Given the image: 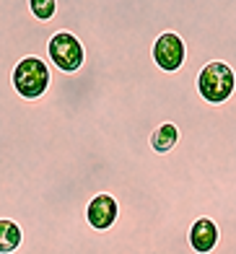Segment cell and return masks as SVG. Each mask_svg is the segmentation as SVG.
I'll list each match as a JSON object with an SVG mask.
<instances>
[{"label":"cell","instance_id":"6da1fadb","mask_svg":"<svg viewBox=\"0 0 236 254\" xmlns=\"http://www.w3.org/2000/svg\"><path fill=\"white\" fill-rule=\"evenodd\" d=\"M205 192L190 182H176L163 187L148 205L146 218V254H197L187 231L192 221L205 215ZM213 221L218 226V247L208 254H236V190L226 192L216 205ZM16 254V252H10ZM55 254H120L107 247H65Z\"/></svg>","mask_w":236,"mask_h":254},{"label":"cell","instance_id":"7a4b0ae2","mask_svg":"<svg viewBox=\"0 0 236 254\" xmlns=\"http://www.w3.org/2000/svg\"><path fill=\"white\" fill-rule=\"evenodd\" d=\"M47 44L50 39H44L34 52H29L26 57H21L13 67V88L21 99L34 101L47 94L50 88V60H47Z\"/></svg>","mask_w":236,"mask_h":254},{"label":"cell","instance_id":"3957f363","mask_svg":"<svg viewBox=\"0 0 236 254\" xmlns=\"http://www.w3.org/2000/svg\"><path fill=\"white\" fill-rule=\"evenodd\" d=\"M229 16V10H226ZM226 31V26H223ZM221 50H223V42H221ZM236 91V73L234 67L226 60H210L203 70L197 73V94L203 96V101L208 104H223L234 96Z\"/></svg>","mask_w":236,"mask_h":254},{"label":"cell","instance_id":"277c9868","mask_svg":"<svg viewBox=\"0 0 236 254\" xmlns=\"http://www.w3.org/2000/svg\"><path fill=\"white\" fill-rule=\"evenodd\" d=\"M47 60L63 73H78L83 67V60H86L83 44H80V39L73 31L60 29L50 39V44H47Z\"/></svg>","mask_w":236,"mask_h":254},{"label":"cell","instance_id":"5b68a950","mask_svg":"<svg viewBox=\"0 0 236 254\" xmlns=\"http://www.w3.org/2000/svg\"><path fill=\"white\" fill-rule=\"evenodd\" d=\"M179 16H182V8H179ZM176 24H179V18H176ZM176 24H174V29L161 31L156 42H153V63L163 73H176L187 60V44L182 39V34L176 31Z\"/></svg>","mask_w":236,"mask_h":254},{"label":"cell","instance_id":"8992f818","mask_svg":"<svg viewBox=\"0 0 236 254\" xmlns=\"http://www.w3.org/2000/svg\"><path fill=\"white\" fill-rule=\"evenodd\" d=\"M117 215H120V202H117L109 192H99L93 194L86 205V221L91 228L96 231H107L114 226Z\"/></svg>","mask_w":236,"mask_h":254},{"label":"cell","instance_id":"52a82bcc","mask_svg":"<svg viewBox=\"0 0 236 254\" xmlns=\"http://www.w3.org/2000/svg\"><path fill=\"white\" fill-rule=\"evenodd\" d=\"M218 239H221L218 226H216L213 218H208V215H203V218H197V221H192L190 231H187V241H190V247H192L197 254L213 252V249L218 247Z\"/></svg>","mask_w":236,"mask_h":254},{"label":"cell","instance_id":"ba28073f","mask_svg":"<svg viewBox=\"0 0 236 254\" xmlns=\"http://www.w3.org/2000/svg\"><path fill=\"white\" fill-rule=\"evenodd\" d=\"M174 88V83H171ZM169 109H171V99H169ZM179 143V127H176L171 120H166L163 125H158L156 130L151 132V148L156 153H169L174 151V145Z\"/></svg>","mask_w":236,"mask_h":254},{"label":"cell","instance_id":"9c48e42d","mask_svg":"<svg viewBox=\"0 0 236 254\" xmlns=\"http://www.w3.org/2000/svg\"><path fill=\"white\" fill-rule=\"evenodd\" d=\"M23 234H21V226L10 218H0V254H10L21 247Z\"/></svg>","mask_w":236,"mask_h":254},{"label":"cell","instance_id":"30bf717a","mask_svg":"<svg viewBox=\"0 0 236 254\" xmlns=\"http://www.w3.org/2000/svg\"><path fill=\"white\" fill-rule=\"evenodd\" d=\"M29 8L37 21H52L57 13V0H29Z\"/></svg>","mask_w":236,"mask_h":254}]
</instances>
